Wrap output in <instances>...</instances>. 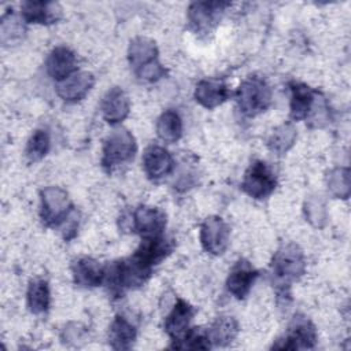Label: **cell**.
Returning a JSON list of instances; mask_svg holds the SVG:
<instances>
[{
  "mask_svg": "<svg viewBox=\"0 0 351 351\" xmlns=\"http://www.w3.org/2000/svg\"><path fill=\"white\" fill-rule=\"evenodd\" d=\"M236 101L243 115L256 117L271 104V89L262 77L250 75L239 86Z\"/></svg>",
  "mask_w": 351,
  "mask_h": 351,
  "instance_id": "cell-1",
  "label": "cell"
},
{
  "mask_svg": "<svg viewBox=\"0 0 351 351\" xmlns=\"http://www.w3.org/2000/svg\"><path fill=\"white\" fill-rule=\"evenodd\" d=\"M136 151L137 144L133 134L128 129L117 128L104 140L101 165L104 169L111 170L119 165L130 162Z\"/></svg>",
  "mask_w": 351,
  "mask_h": 351,
  "instance_id": "cell-2",
  "label": "cell"
},
{
  "mask_svg": "<svg viewBox=\"0 0 351 351\" xmlns=\"http://www.w3.org/2000/svg\"><path fill=\"white\" fill-rule=\"evenodd\" d=\"M273 274L281 285L289 284L304 274L306 261L303 251L293 243L284 244L274 254L271 261Z\"/></svg>",
  "mask_w": 351,
  "mask_h": 351,
  "instance_id": "cell-3",
  "label": "cell"
},
{
  "mask_svg": "<svg viewBox=\"0 0 351 351\" xmlns=\"http://www.w3.org/2000/svg\"><path fill=\"white\" fill-rule=\"evenodd\" d=\"M69 195L59 186H47L41 191L40 215L47 226H59L73 211Z\"/></svg>",
  "mask_w": 351,
  "mask_h": 351,
  "instance_id": "cell-4",
  "label": "cell"
},
{
  "mask_svg": "<svg viewBox=\"0 0 351 351\" xmlns=\"http://www.w3.org/2000/svg\"><path fill=\"white\" fill-rule=\"evenodd\" d=\"M122 223L126 222L128 225L123 229H129L132 232L138 233L141 237L149 236H159L163 234L166 226V215L156 207L141 206L136 208L130 215L121 219Z\"/></svg>",
  "mask_w": 351,
  "mask_h": 351,
  "instance_id": "cell-5",
  "label": "cell"
},
{
  "mask_svg": "<svg viewBox=\"0 0 351 351\" xmlns=\"http://www.w3.org/2000/svg\"><path fill=\"white\" fill-rule=\"evenodd\" d=\"M230 4L228 1H195L188 8L191 29L199 34L210 33Z\"/></svg>",
  "mask_w": 351,
  "mask_h": 351,
  "instance_id": "cell-6",
  "label": "cell"
},
{
  "mask_svg": "<svg viewBox=\"0 0 351 351\" xmlns=\"http://www.w3.org/2000/svg\"><path fill=\"white\" fill-rule=\"evenodd\" d=\"M277 180L271 169L262 160H255L247 169L241 188L243 191L254 199H265L276 189Z\"/></svg>",
  "mask_w": 351,
  "mask_h": 351,
  "instance_id": "cell-7",
  "label": "cell"
},
{
  "mask_svg": "<svg viewBox=\"0 0 351 351\" xmlns=\"http://www.w3.org/2000/svg\"><path fill=\"white\" fill-rule=\"evenodd\" d=\"M199 237L206 252L211 255H222L229 245L230 229L221 217L211 215L202 222Z\"/></svg>",
  "mask_w": 351,
  "mask_h": 351,
  "instance_id": "cell-8",
  "label": "cell"
},
{
  "mask_svg": "<svg viewBox=\"0 0 351 351\" xmlns=\"http://www.w3.org/2000/svg\"><path fill=\"white\" fill-rule=\"evenodd\" d=\"M317 341V332L314 325L304 317H295L289 325L285 336L273 344L277 350H306L313 348Z\"/></svg>",
  "mask_w": 351,
  "mask_h": 351,
  "instance_id": "cell-9",
  "label": "cell"
},
{
  "mask_svg": "<svg viewBox=\"0 0 351 351\" xmlns=\"http://www.w3.org/2000/svg\"><path fill=\"white\" fill-rule=\"evenodd\" d=\"M256 278L258 271L252 267V265L245 259H240L230 269L226 280V288L234 298L244 299L250 293Z\"/></svg>",
  "mask_w": 351,
  "mask_h": 351,
  "instance_id": "cell-10",
  "label": "cell"
},
{
  "mask_svg": "<svg viewBox=\"0 0 351 351\" xmlns=\"http://www.w3.org/2000/svg\"><path fill=\"white\" fill-rule=\"evenodd\" d=\"M291 118L293 121L307 119L315 110L318 92L302 82H291Z\"/></svg>",
  "mask_w": 351,
  "mask_h": 351,
  "instance_id": "cell-11",
  "label": "cell"
},
{
  "mask_svg": "<svg viewBox=\"0 0 351 351\" xmlns=\"http://www.w3.org/2000/svg\"><path fill=\"white\" fill-rule=\"evenodd\" d=\"M193 307L182 299H178L165 319V330L170 336L173 344L181 340L191 329L189 324L193 318Z\"/></svg>",
  "mask_w": 351,
  "mask_h": 351,
  "instance_id": "cell-12",
  "label": "cell"
},
{
  "mask_svg": "<svg viewBox=\"0 0 351 351\" xmlns=\"http://www.w3.org/2000/svg\"><path fill=\"white\" fill-rule=\"evenodd\" d=\"M47 71L52 80L62 82L77 73V56L67 47H56L47 59Z\"/></svg>",
  "mask_w": 351,
  "mask_h": 351,
  "instance_id": "cell-13",
  "label": "cell"
},
{
  "mask_svg": "<svg viewBox=\"0 0 351 351\" xmlns=\"http://www.w3.org/2000/svg\"><path fill=\"white\" fill-rule=\"evenodd\" d=\"M71 271L77 285L84 288H93L101 285L106 281L107 269L97 261L84 256L73 262Z\"/></svg>",
  "mask_w": 351,
  "mask_h": 351,
  "instance_id": "cell-14",
  "label": "cell"
},
{
  "mask_svg": "<svg viewBox=\"0 0 351 351\" xmlns=\"http://www.w3.org/2000/svg\"><path fill=\"white\" fill-rule=\"evenodd\" d=\"M143 167L148 178L159 180L171 173L174 167L173 156L160 145H149L143 154Z\"/></svg>",
  "mask_w": 351,
  "mask_h": 351,
  "instance_id": "cell-15",
  "label": "cell"
},
{
  "mask_svg": "<svg viewBox=\"0 0 351 351\" xmlns=\"http://www.w3.org/2000/svg\"><path fill=\"white\" fill-rule=\"evenodd\" d=\"M95 84L93 74L88 71H77L67 80L58 82L56 93L60 99L69 103H75L82 100Z\"/></svg>",
  "mask_w": 351,
  "mask_h": 351,
  "instance_id": "cell-16",
  "label": "cell"
},
{
  "mask_svg": "<svg viewBox=\"0 0 351 351\" xmlns=\"http://www.w3.org/2000/svg\"><path fill=\"white\" fill-rule=\"evenodd\" d=\"M130 101L123 89L114 86L107 90L101 101L103 118L110 125L121 123L129 114Z\"/></svg>",
  "mask_w": 351,
  "mask_h": 351,
  "instance_id": "cell-17",
  "label": "cell"
},
{
  "mask_svg": "<svg viewBox=\"0 0 351 351\" xmlns=\"http://www.w3.org/2000/svg\"><path fill=\"white\" fill-rule=\"evenodd\" d=\"M171 252V244L166 240L163 234L143 237L141 244L134 251L133 256L148 267H154L160 261H163Z\"/></svg>",
  "mask_w": 351,
  "mask_h": 351,
  "instance_id": "cell-18",
  "label": "cell"
},
{
  "mask_svg": "<svg viewBox=\"0 0 351 351\" xmlns=\"http://www.w3.org/2000/svg\"><path fill=\"white\" fill-rule=\"evenodd\" d=\"M229 97V89L219 80H202L195 88V100L204 108H215Z\"/></svg>",
  "mask_w": 351,
  "mask_h": 351,
  "instance_id": "cell-19",
  "label": "cell"
},
{
  "mask_svg": "<svg viewBox=\"0 0 351 351\" xmlns=\"http://www.w3.org/2000/svg\"><path fill=\"white\" fill-rule=\"evenodd\" d=\"M21 15L29 23L51 25L60 18V8L52 1H26L21 7Z\"/></svg>",
  "mask_w": 351,
  "mask_h": 351,
  "instance_id": "cell-20",
  "label": "cell"
},
{
  "mask_svg": "<svg viewBox=\"0 0 351 351\" xmlns=\"http://www.w3.org/2000/svg\"><path fill=\"white\" fill-rule=\"evenodd\" d=\"M128 59L134 73L141 67L158 60V47L155 41L147 37H136L130 41Z\"/></svg>",
  "mask_w": 351,
  "mask_h": 351,
  "instance_id": "cell-21",
  "label": "cell"
},
{
  "mask_svg": "<svg viewBox=\"0 0 351 351\" xmlns=\"http://www.w3.org/2000/svg\"><path fill=\"white\" fill-rule=\"evenodd\" d=\"M137 330L132 322L123 317H115L110 326L108 341L114 350H129L136 340Z\"/></svg>",
  "mask_w": 351,
  "mask_h": 351,
  "instance_id": "cell-22",
  "label": "cell"
},
{
  "mask_svg": "<svg viewBox=\"0 0 351 351\" xmlns=\"http://www.w3.org/2000/svg\"><path fill=\"white\" fill-rule=\"evenodd\" d=\"M156 134L162 141L176 143L182 136V121L174 110H166L158 118Z\"/></svg>",
  "mask_w": 351,
  "mask_h": 351,
  "instance_id": "cell-23",
  "label": "cell"
},
{
  "mask_svg": "<svg viewBox=\"0 0 351 351\" xmlns=\"http://www.w3.org/2000/svg\"><path fill=\"white\" fill-rule=\"evenodd\" d=\"M26 300H27V307L33 314L45 313L51 302L48 282L41 278L33 280L27 287Z\"/></svg>",
  "mask_w": 351,
  "mask_h": 351,
  "instance_id": "cell-24",
  "label": "cell"
},
{
  "mask_svg": "<svg viewBox=\"0 0 351 351\" xmlns=\"http://www.w3.org/2000/svg\"><path fill=\"white\" fill-rule=\"evenodd\" d=\"M239 330V325L233 317H219L207 330L208 339L214 346H226L233 341Z\"/></svg>",
  "mask_w": 351,
  "mask_h": 351,
  "instance_id": "cell-25",
  "label": "cell"
},
{
  "mask_svg": "<svg viewBox=\"0 0 351 351\" xmlns=\"http://www.w3.org/2000/svg\"><path fill=\"white\" fill-rule=\"evenodd\" d=\"M298 137L296 129L292 123H284L273 130L267 140V147L277 155L285 154L295 144Z\"/></svg>",
  "mask_w": 351,
  "mask_h": 351,
  "instance_id": "cell-26",
  "label": "cell"
},
{
  "mask_svg": "<svg viewBox=\"0 0 351 351\" xmlns=\"http://www.w3.org/2000/svg\"><path fill=\"white\" fill-rule=\"evenodd\" d=\"M49 147H51V140H49L48 132L44 129H38L30 136L26 144V149H25L26 158L30 162H38L48 154Z\"/></svg>",
  "mask_w": 351,
  "mask_h": 351,
  "instance_id": "cell-27",
  "label": "cell"
},
{
  "mask_svg": "<svg viewBox=\"0 0 351 351\" xmlns=\"http://www.w3.org/2000/svg\"><path fill=\"white\" fill-rule=\"evenodd\" d=\"M328 189L340 199L350 196V171L347 167H339L328 176Z\"/></svg>",
  "mask_w": 351,
  "mask_h": 351,
  "instance_id": "cell-28",
  "label": "cell"
},
{
  "mask_svg": "<svg viewBox=\"0 0 351 351\" xmlns=\"http://www.w3.org/2000/svg\"><path fill=\"white\" fill-rule=\"evenodd\" d=\"M171 347L178 350H208L211 347V341L207 332L199 330L197 328H191L185 336L177 343L171 344Z\"/></svg>",
  "mask_w": 351,
  "mask_h": 351,
  "instance_id": "cell-29",
  "label": "cell"
},
{
  "mask_svg": "<svg viewBox=\"0 0 351 351\" xmlns=\"http://www.w3.org/2000/svg\"><path fill=\"white\" fill-rule=\"evenodd\" d=\"M23 18L22 21L15 16L12 12H8L5 15H3L1 18V43L4 45L7 44H11V41L16 40V38H21L23 32H25V27H23Z\"/></svg>",
  "mask_w": 351,
  "mask_h": 351,
  "instance_id": "cell-30",
  "label": "cell"
},
{
  "mask_svg": "<svg viewBox=\"0 0 351 351\" xmlns=\"http://www.w3.org/2000/svg\"><path fill=\"white\" fill-rule=\"evenodd\" d=\"M165 74L166 69L159 63V60H155L136 71V75L144 82H156L158 80L165 77Z\"/></svg>",
  "mask_w": 351,
  "mask_h": 351,
  "instance_id": "cell-31",
  "label": "cell"
},
{
  "mask_svg": "<svg viewBox=\"0 0 351 351\" xmlns=\"http://www.w3.org/2000/svg\"><path fill=\"white\" fill-rule=\"evenodd\" d=\"M306 215L308 218V221L314 225H321V222L324 221L325 215H324V206L319 200L311 199L307 204H306Z\"/></svg>",
  "mask_w": 351,
  "mask_h": 351,
  "instance_id": "cell-32",
  "label": "cell"
}]
</instances>
